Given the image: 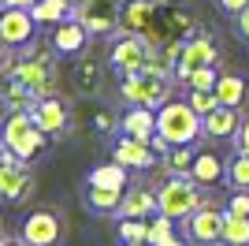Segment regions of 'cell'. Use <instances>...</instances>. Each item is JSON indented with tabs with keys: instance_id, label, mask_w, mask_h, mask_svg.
<instances>
[{
	"instance_id": "36",
	"label": "cell",
	"mask_w": 249,
	"mask_h": 246,
	"mask_svg": "<svg viewBox=\"0 0 249 246\" xmlns=\"http://www.w3.org/2000/svg\"><path fill=\"white\" fill-rule=\"evenodd\" d=\"M216 8L223 11V15H231V19H234V15H242V11L249 8V0H216Z\"/></svg>"
},
{
	"instance_id": "16",
	"label": "cell",
	"mask_w": 249,
	"mask_h": 246,
	"mask_svg": "<svg viewBox=\"0 0 249 246\" xmlns=\"http://www.w3.org/2000/svg\"><path fill=\"white\" fill-rule=\"evenodd\" d=\"M71 86L78 97H97L104 90V63L97 60L93 52H78L71 67Z\"/></svg>"
},
{
	"instance_id": "28",
	"label": "cell",
	"mask_w": 249,
	"mask_h": 246,
	"mask_svg": "<svg viewBox=\"0 0 249 246\" xmlns=\"http://www.w3.org/2000/svg\"><path fill=\"white\" fill-rule=\"evenodd\" d=\"M30 15L37 22H60L67 15H74V8H71V0H37L30 8Z\"/></svg>"
},
{
	"instance_id": "15",
	"label": "cell",
	"mask_w": 249,
	"mask_h": 246,
	"mask_svg": "<svg viewBox=\"0 0 249 246\" xmlns=\"http://www.w3.org/2000/svg\"><path fill=\"white\" fill-rule=\"evenodd\" d=\"M89 38H93V34L82 26V19H78V15H67V19L52 22V38H49V45L60 52V56H78V52H86Z\"/></svg>"
},
{
	"instance_id": "6",
	"label": "cell",
	"mask_w": 249,
	"mask_h": 246,
	"mask_svg": "<svg viewBox=\"0 0 249 246\" xmlns=\"http://www.w3.org/2000/svg\"><path fill=\"white\" fill-rule=\"evenodd\" d=\"M149 56H153V41H149L145 34L115 30V41H112V49H108V63H112L119 75L149 67Z\"/></svg>"
},
{
	"instance_id": "43",
	"label": "cell",
	"mask_w": 249,
	"mask_h": 246,
	"mask_svg": "<svg viewBox=\"0 0 249 246\" xmlns=\"http://www.w3.org/2000/svg\"><path fill=\"white\" fill-rule=\"evenodd\" d=\"M4 153H8V149H4V142H0V161H4Z\"/></svg>"
},
{
	"instance_id": "37",
	"label": "cell",
	"mask_w": 249,
	"mask_h": 246,
	"mask_svg": "<svg viewBox=\"0 0 249 246\" xmlns=\"http://www.w3.org/2000/svg\"><path fill=\"white\" fill-rule=\"evenodd\" d=\"M234 153H246L249 157V120H242L238 134H234Z\"/></svg>"
},
{
	"instance_id": "24",
	"label": "cell",
	"mask_w": 249,
	"mask_h": 246,
	"mask_svg": "<svg viewBox=\"0 0 249 246\" xmlns=\"http://www.w3.org/2000/svg\"><path fill=\"white\" fill-rule=\"evenodd\" d=\"M246 97H249V86H246V79H242V75H219V82H216V101H219V104L242 108V104H246Z\"/></svg>"
},
{
	"instance_id": "44",
	"label": "cell",
	"mask_w": 249,
	"mask_h": 246,
	"mask_svg": "<svg viewBox=\"0 0 249 246\" xmlns=\"http://www.w3.org/2000/svg\"><path fill=\"white\" fill-rule=\"evenodd\" d=\"M78 4H82V0H71V8H78Z\"/></svg>"
},
{
	"instance_id": "45",
	"label": "cell",
	"mask_w": 249,
	"mask_h": 246,
	"mask_svg": "<svg viewBox=\"0 0 249 246\" xmlns=\"http://www.w3.org/2000/svg\"><path fill=\"white\" fill-rule=\"evenodd\" d=\"M4 239H8V235H4V227H0V243H4Z\"/></svg>"
},
{
	"instance_id": "39",
	"label": "cell",
	"mask_w": 249,
	"mask_h": 246,
	"mask_svg": "<svg viewBox=\"0 0 249 246\" xmlns=\"http://www.w3.org/2000/svg\"><path fill=\"white\" fill-rule=\"evenodd\" d=\"M8 63H11V49L4 45V41H0V75L8 71Z\"/></svg>"
},
{
	"instance_id": "9",
	"label": "cell",
	"mask_w": 249,
	"mask_h": 246,
	"mask_svg": "<svg viewBox=\"0 0 249 246\" xmlns=\"http://www.w3.org/2000/svg\"><path fill=\"white\" fill-rule=\"evenodd\" d=\"M74 15L82 19V26L93 38H108V34L119 30V22H123V0H82Z\"/></svg>"
},
{
	"instance_id": "38",
	"label": "cell",
	"mask_w": 249,
	"mask_h": 246,
	"mask_svg": "<svg viewBox=\"0 0 249 246\" xmlns=\"http://www.w3.org/2000/svg\"><path fill=\"white\" fill-rule=\"evenodd\" d=\"M234 34H238V38L249 45V8L242 11V15H234Z\"/></svg>"
},
{
	"instance_id": "31",
	"label": "cell",
	"mask_w": 249,
	"mask_h": 246,
	"mask_svg": "<svg viewBox=\"0 0 249 246\" xmlns=\"http://www.w3.org/2000/svg\"><path fill=\"white\" fill-rule=\"evenodd\" d=\"M149 235V220H142V216H123L119 220V239L123 243H145Z\"/></svg>"
},
{
	"instance_id": "5",
	"label": "cell",
	"mask_w": 249,
	"mask_h": 246,
	"mask_svg": "<svg viewBox=\"0 0 249 246\" xmlns=\"http://www.w3.org/2000/svg\"><path fill=\"white\" fill-rule=\"evenodd\" d=\"M201 202H205L201 183H194L190 175H167L164 183L156 186V213L171 216V220H186Z\"/></svg>"
},
{
	"instance_id": "22",
	"label": "cell",
	"mask_w": 249,
	"mask_h": 246,
	"mask_svg": "<svg viewBox=\"0 0 249 246\" xmlns=\"http://www.w3.org/2000/svg\"><path fill=\"white\" fill-rule=\"evenodd\" d=\"M37 97H41V93L34 90V86H26V82H19V79H8L4 90H0V104H4L8 112H30L34 104H37Z\"/></svg>"
},
{
	"instance_id": "34",
	"label": "cell",
	"mask_w": 249,
	"mask_h": 246,
	"mask_svg": "<svg viewBox=\"0 0 249 246\" xmlns=\"http://www.w3.org/2000/svg\"><path fill=\"white\" fill-rule=\"evenodd\" d=\"M223 213H227V216H246V220H249V190H231Z\"/></svg>"
},
{
	"instance_id": "18",
	"label": "cell",
	"mask_w": 249,
	"mask_h": 246,
	"mask_svg": "<svg viewBox=\"0 0 249 246\" xmlns=\"http://www.w3.org/2000/svg\"><path fill=\"white\" fill-rule=\"evenodd\" d=\"M238 127H242V112H238V108H231V104H216L212 112L201 116L205 142H234Z\"/></svg>"
},
{
	"instance_id": "40",
	"label": "cell",
	"mask_w": 249,
	"mask_h": 246,
	"mask_svg": "<svg viewBox=\"0 0 249 246\" xmlns=\"http://www.w3.org/2000/svg\"><path fill=\"white\" fill-rule=\"evenodd\" d=\"M0 4H4V8H34L37 0H0Z\"/></svg>"
},
{
	"instance_id": "26",
	"label": "cell",
	"mask_w": 249,
	"mask_h": 246,
	"mask_svg": "<svg viewBox=\"0 0 249 246\" xmlns=\"http://www.w3.org/2000/svg\"><path fill=\"white\" fill-rule=\"evenodd\" d=\"M149 246H186L182 239L175 235V220L164 213H156V220H149V235H145Z\"/></svg>"
},
{
	"instance_id": "14",
	"label": "cell",
	"mask_w": 249,
	"mask_h": 246,
	"mask_svg": "<svg viewBox=\"0 0 249 246\" xmlns=\"http://www.w3.org/2000/svg\"><path fill=\"white\" fill-rule=\"evenodd\" d=\"M34 30H37V19L30 15V8H4L0 11V41H4L8 49L30 45Z\"/></svg>"
},
{
	"instance_id": "13",
	"label": "cell",
	"mask_w": 249,
	"mask_h": 246,
	"mask_svg": "<svg viewBox=\"0 0 249 246\" xmlns=\"http://www.w3.org/2000/svg\"><path fill=\"white\" fill-rule=\"evenodd\" d=\"M160 4H164V0H123V22H119V30L145 34L149 41H156V26H160Z\"/></svg>"
},
{
	"instance_id": "32",
	"label": "cell",
	"mask_w": 249,
	"mask_h": 246,
	"mask_svg": "<svg viewBox=\"0 0 249 246\" xmlns=\"http://www.w3.org/2000/svg\"><path fill=\"white\" fill-rule=\"evenodd\" d=\"M216 82H219L216 67H201V71L186 75V90H216Z\"/></svg>"
},
{
	"instance_id": "42",
	"label": "cell",
	"mask_w": 249,
	"mask_h": 246,
	"mask_svg": "<svg viewBox=\"0 0 249 246\" xmlns=\"http://www.w3.org/2000/svg\"><path fill=\"white\" fill-rule=\"evenodd\" d=\"M123 246H149V243H123Z\"/></svg>"
},
{
	"instance_id": "17",
	"label": "cell",
	"mask_w": 249,
	"mask_h": 246,
	"mask_svg": "<svg viewBox=\"0 0 249 246\" xmlns=\"http://www.w3.org/2000/svg\"><path fill=\"white\" fill-rule=\"evenodd\" d=\"M112 161H119L123 168H130V172H149V168H156L160 153H156L149 142H138V138L123 134V138H115V145H112Z\"/></svg>"
},
{
	"instance_id": "8",
	"label": "cell",
	"mask_w": 249,
	"mask_h": 246,
	"mask_svg": "<svg viewBox=\"0 0 249 246\" xmlns=\"http://www.w3.org/2000/svg\"><path fill=\"white\" fill-rule=\"evenodd\" d=\"M34 186H37V179L26 168V161L4 153V161H0V198L8 205H22V202H30Z\"/></svg>"
},
{
	"instance_id": "33",
	"label": "cell",
	"mask_w": 249,
	"mask_h": 246,
	"mask_svg": "<svg viewBox=\"0 0 249 246\" xmlns=\"http://www.w3.org/2000/svg\"><path fill=\"white\" fill-rule=\"evenodd\" d=\"M186 101L190 104H194V112H201V116H205V112H212V108H216V90H186Z\"/></svg>"
},
{
	"instance_id": "23",
	"label": "cell",
	"mask_w": 249,
	"mask_h": 246,
	"mask_svg": "<svg viewBox=\"0 0 249 246\" xmlns=\"http://www.w3.org/2000/svg\"><path fill=\"white\" fill-rule=\"evenodd\" d=\"M119 202H123V190L86 183V209H89V213H97V216H115V213H119Z\"/></svg>"
},
{
	"instance_id": "25",
	"label": "cell",
	"mask_w": 249,
	"mask_h": 246,
	"mask_svg": "<svg viewBox=\"0 0 249 246\" xmlns=\"http://www.w3.org/2000/svg\"><path fill=\"white\" fill-rule=\"evenodd\" d=\"M126 172H130V168H123L119 161H108V164H97L93 172L86 175V183H93V186H112V190H126Z\"/></svg>"
},
{
	"instance_id": "41",
	"label": "cell",
	"mask_w": 249,
	"mask_h": 246,
	"mask_svg": "<svg viewBox=\"0 0 249 246\" xmlns=\"http://www.w3.org/2000/svg\"><path fill=\"white\" fill-rule=\"evenodd\" d=\"M0 246H26V243H22V239H4Z\"/></svg>"
},
{
	"instance_id": "35",
	"label": "cell",
	"mask_w": 249,
	"mask_h": 246,
	"mask_svg": "<svg viewBox=\"0 0 249 246\" xmlns=\"http://www.w3.org/2000/svg\"><path fill=\"white\" fill-rule=\"evenodd\" d=\"M115 127H119V120H115L112 112H97V116H93V131H97V134H112Z\"/></svg>"
},
{
	"instance_id": "11",
	"label": "cell",
	"mask_w": 249,
	"mask_h": 246,
	"mask_svg": "<svg viewBox=\"0 0 249 246\" xmlns=\"http://www.w3.org/2000/svg\"><path fill=\"white\" fill-rule=\"evenodd\" d=\"M22 243L26 246H60L63 243V216L56 209H34L22 220Z\"/></svg>"
},
{
	"instance_id": "20",
	"label": "cell",
	"mask_w": 249,
	"mask_h": 246,
	"mask_svg": "<svg viewBox=\"0 0 249 246\" xmlns=\"http://www.w3.org/2000/svg\"><path fill=\"white\" fill-rule=\"evenodd\" d=\"M119 131L138 138V142H153L156 138V112L145 104H130L123 116H119Z\"/></svg>"
},
{
	"instance_id": "12",
	"label": "cell",
	"mask_w": 249,
	"mask_h": 246,
	"mask_svg": "<svg viewBox=\"0 0 249 246\" xmlns=\"http://www.w3.org/2000/svg\"><path fill=\"white\" fill-rule=\"evenodd\" d=\"M30 116H34V123H37L49 138L67 134V131H71V123H74L71 104L63 101V97H56V93H41V97H37V104L30 108Z\"/></svg>"
},
{
	"instance_id": "19",
	"label": "cell",
	"mask_w": 249,
	"mask_h": 246,
	"mask_svg": "<svg viewBox=\"0 0 249 246\" xmlns=\"http://www.w3.org/2000/svg\"><path fill=\"white\" fill-rule=\"evenodd\" d=\"M190 179L194 183H201V186H216V183H223L227 179V161L216 153V149H197L194 145V164H190Z\"/></svg>"
},
{
	"instance_id": "27",
	"label": "cell",
	"mask_w": 249,
	"mask_h": 246,
	"mask_svg": "<svg viewBox=\"0 0 249 246\" xmlns=\"http://www.w3.org/2000/svg\"><path fill=\"white\" fill-rule=\"evenodd\" d=\"M167 175H190V164H194V145H167V153L160 157Z\"/></svg>"
},
{
	"instance_id": "4",
	"label": "cell",
	"mask_w": 249,
	"mask_h": 246,
	"mask_svg": "<svg viewBox=\"0 0 249 246\" xmlns=\"http://www.w3.org/2000/svg\"><path fill=\"white\" fill-rule=\"evenodd\" d=\"M171 86H175V75L156 71V67H142V71L123 75V82H119V97H123L126 104L160 108V104L171 97Z\"/></svg>"
},
{
	"instance_id": "30",
	"label": "cell",
	"mask_w": 249,
	"mask_h": 246,
	"mask_svg": "<svg viewBox=\"0 0 249 246\" xmlns=\"http://www.w3.org/2000/svg\"><path fill=\"white\" fill-rule=\"evenodd\" d=\"M223 246H249V220L246 216H227V224H223Z\"/></svg>"
},
{
	"instance_id": "2",
	"label": "cell",
	"mask_w": 249,
	"mask_h": 246,
	"mask_svg": "<svg viewBox=\"0 0 249 246\" xmlns=\"http://www.w3.org/2000/svg\"><path fill=\"white\" fill-rule=\"evenodd\" d=\"M0 142H4V149H8L11 157H19V161H37V157L45 153V145L52 142L49 134L34 123L30 112H8V120H4V127H0Z\"/></svg>"
},
{
	"instance_id": "3",
	"label": "cell",
	"mask_w": 249,
	"mask_h": 246,
	"mask_svg": "<svg viewBox=\"0 0 249 246\" xmlns=\"http://www.w3.org/2000/svg\"><path fill=\"white\" fill-rule=\"evenodd\" d=\"M56 56H60V52L52 49V45L41 49V45H34V41H30V49L22 52L19 60H11L4 75L26 82V86H34L37 93H52V90H56Z\"/></svg>"
},
{
	"instance_id": "1",
	"label": "cell",
	"mask_w": 249,
	"mask_h": 246,
	"mask_svg": "<svg viewBox=\"0 0 249 246\" xmlns=\"http://www.w3.org/2000/svg\"><path fill=\"white\" fill-rule=\"evenodd\" d=\"M156 131L164 134L171 145H197L205 138L201 131V112H194V104L186 97H167L156 108Z\"/></svg>"
},
{
	"instance_id": "21",
	"label": "cell",
	"mask_w": 249,
	"mask_h": 246,
	"mask_svg": "<svg viewBox=\"0 0 249 246\" xmlns=\"http://www.w3.org/2000/svg\"><path fill=\"white\" fill-rule=\"evenodd\" d=\"M153 213H156V190H149V186H126L115 216H119V220H123V216H142V220H149Z\"/></svg>"
},
{
	"instance_id": "29",
	"label": "cell",
	"mask_w": 249,
	"mask_h": 246,
	"mask_svg": "<svg viewBox=\"0 0 249 246\" xmlns=\"http://www.w3.org/2000/svg\"><path fill=\"white\" fill-rule=\"evenodd\" d=\"M223 183L231 186V190H249V157L246 153H234L227 161V179Z\"/></svg>"
},
{
	"instance_id": "10",
	"label": "cell",
	"mask_w": 249,
	"mask_h": 246,
	"mask_svg": "<svg viewBox=\"0 0 249 246\" xmlns=\"http://www.w3.org/2000/svg\"><path fill=\"white\" fill-rule=\"evenodd\" d=\"M219 63V49L216 41L205 34H194L178 45V63H175V82H186V75L201 71V67H216Z\"/></svg>"
},
{
	"instance_id": "7",
	"label": "cell",
	"mask_w": 249,
	"mask_h": 246,
	"mask_svg": "<svg viewBox=\"0 0 249 246\" xmlns=\"http://www.w3.org/2000/svg\"><path fill=\"white\" fill-rule=\"evenodd\" d=\"M223 224H227V213L205 198V202L186 216V239L194 246H219L223 243Z\"/></svg>"
}]
</instances>
